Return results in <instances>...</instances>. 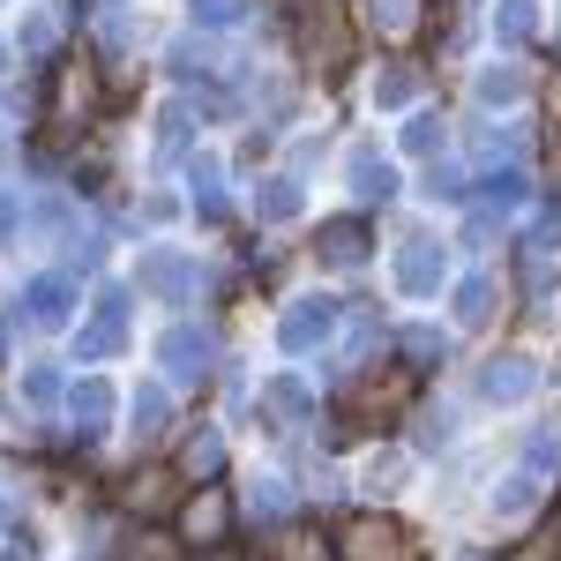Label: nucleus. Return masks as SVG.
I'll return each mask as SVG.
<instances>
[{"label": "nucleus", "mask_w": 561, "mask_h": 561, "mask_svg": "<svg viewBox=\"0 0 561 561\" xmlns=\"http://www.w3.org/2000/svg\"><path fill=\"white\" fill-rule=\"evenodd\" d=\"M180 531H187L195 547H217V539L232 531V494H225V486H203V494H187V502H180Z\"/></svg>", "instance_id": "1"}, {"label": "nucleus", "mask_w": 561, "mask_h": 561, "mask_svg": "<svg viewBox=\"0 0 561 561\" xmlns=\"http://www.w3.org/2000/svg\"><path fill=\"white\" fill-rule=\"evenodd\" d=\"M337 561H412V554H404V531H397V524L359 517L345 539H337Z\"/></svg>", "instance_id": "2"}, {"label": "nucleus", "mask_w": 561, "mask_h": 561, "mask_svg": "<svg viewBox=\"0 0 561 561\" xmlns=\"http://www.w3.org/2000/svg\"><path fill=\"white\" fill-rule=\"evenodd\" d=\"M270 554H277V561H322V539H307V531H285Z\"/></svg>", "instance_id": "3"}, {"label": "nucleus", "mask_w": 561, "mask_h": 561, "mask_svg": "<svg viewBox=\"0 0 561 561\" xmlns=\"http://www.w3.org/2000/svg\"><path fill=\"white\" fill-rule=\"evenodd\" d=\"M128 561H187V554H180V539H135Z\"/></svg>", "instance_id": "4"}, {"label": "nucleus", "mask_w": 561, "mask_h": 561, "mask_svg": "<svg viewBox=\"0 0 561 561\" xmlns=\"http://www.w3.org/2000/svg\"><path fill=\"white\" fill-rule=\"evenodd\" d=\"M517 561H554V539H531V547H524Z\"/></svg>", "instance_id": "5"}]
</instances>
